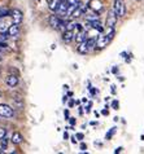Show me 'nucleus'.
<instances>
[{
  "instance_id": "2",
  "label": "nucleus",
  "mask_w": 144,
  "mask_h": 154,
  "mask_svg": "<svg viewBox=\"0 0 144 154\" xmlns=\"http://www.w3.org/2000/svg\"><path fill=\"white\" fill-rule=\"evenodd\" d=\"M113 11H114V13L118 16V18L125 17V14H126V5H125L124 0H114Z\"/></svg>"
},
{
  "instance_id": "20",
  "label": "nucleus",
  "mask_w": 144,
  "mask_h": 154,
  "mask_svg": "<svg viewBox=\"0 0 144 154\" xmlns=\"http://www.w3.org/2000/svg\"><path fill=\"white\" fill-rule=\"evenodd\" d=\"M114 131H116V128H112V130H111V131H109V132H108V135H107V139H108V140H109V139H111V137H112V135L114 134Z\"/></svg>"
},
{
  "instance_id": "8",
  "label": "nucleus",
  "mask_w": 144,
  "mask_h": 154,
  "mask_svg": "<svg viewBox=\"0 0 144 154\" xmlns=\"http://www.w3.org/2000/svg\"><path fill=\"white\" fill-rule=\"evenodd\" d=\"M67 7H69V3H67V2H61L60 7H58V9L56 11V13H57L58 16H62V17H65V16H66Z\"/></svg>"
},
{
  "instance_id": "34",
  "label": "nucleus",
  "mask_w": 144,
  "mask_h": 154,
  "mask_svg": "<svg viewBox=\"0 0 144 154\" xmlns=\"http://www.w3.org/2000/svg\"><path fill=\"white\" fill-rule=\"evenodd\" d=\"M0 72H2V69H0Z\"/></svg>"
},
{
  "instance_id": "16",
  "label": "nucleus",
  "mask_w": 144,
  "mask_h": 154,
  "mask_svg": "<svg viewBox=\"0 0 144 154\" xmlns=\"http://www.w3.org/2000/svg\"><path fill=\"white\" fill-rule=\"evenodd\" d=\"M9 14H11V12L8 9H0V18H5V17Z\"/></svg>"
},
{
  "instance_id": "26",
  "label": "nucleus",
  "mask_w": 144,
  "mask_h": 154,
  "mask_svg": "<svg viewBox=\"0 0 144 154\" xmlns=\"http://www.w3.org/2000/svg\"><path fill=\"white\" fill-rule=\"evenodd\" d=\"M121 152H122V148H118V149H116V150H114V153H116V154H117V153H121Z\"/></svg>"
},
{
  "instance_id": "5",
  "label": "nucleus",
  "mask_w": 144,
  "mask_h": 154,
  "mask_svg": "<svg viewBox=\"0 0 144 154\" xmlns=\"http://www.w3.org/2000/svg\"><path fill=\"white\" fill-rule=\"evenodd\" d=\"M11 17H12V21H13V23H18L21 25V22H22V12H21L20 9H13L11 12Z\"/></svg>"
},
{
  "instance_id": "13",
  "label": "nucleus",
  "mask_w": 144,
  "mask_h": 154,
  "mask_svg": "<svg viewBox=\"0 0 144 154\" xmlns=\"http://www.w3.org/2000/svg\"><path fill=\"white\" fill-rule=\"evenodd\" d=\"M61 4V0H51L49 2V9L52 12H56Z\"/></svg>"
},
{
  "instance_id": "4",
  "label": "nucleus",
  "mask_w": 144,
  "mask_h": 154,
  "mask_svg": "<svg viewBox=\"0 0 144 154\" xmlns=\"http://www.w3.org/2000/svg\"><path fill=\"white\" fill-rule=\"evenodd\" d=\"M117 18H118V16L114 13V11L109 12L107 16V27L114 29V26H116V23H117Z\"/></svg>"
},
{
  "instance_id": "10",
  "label": "nucleus",
  "mask_w": 144,
  "mask_h": 154,
  "mask_svg": "<svg viewBox=\"0 0 144 154\" xmlns=\"http://www.w3.org/2000/svg\"><path fill=\"white\" fill-rule=\"evenodd\" d=\"M77 51H78V53H80V54H86L88 51H90V48H88V45H87V39L83 40L82 43H79V47L77 48Z\"/></svg>"
},
{
  "instance_id": "23",
  "label": "nucleus",
  "mask_w": 144,
  "mask_h": 154,
  "mask_svg": "<svg viewBox=\"0 0 144 154\" xmlns=\"http://www.w3.org/2000/svg\"><path fill=\"white\" fill-rule=\"evenodd\" d=\"M112 106H113V108H118V101H113Z\"/></svg>"
},
{
  "instance_id": "12",
  "label": "nucleus",
  "mask_w": 144,
  "mask_h": 154,
  "mask_svg": "<svg viewBox=\"0 0 144 154\" xmlns=\"http://www.w3.org/2000/svg\"><path fill=\"white\" fill-rule=\"evenodd\" d=\"M88 5H90V8L94 11H100L101 8H103V5H101V3L99 0H91V2L88 3Z\"/></svg>"
},
{
  "instance_id": "30",
  "label": "nucleus",
  "mask_w": 144,
  "mask_h": 154,
  "mask_svg": "<svg viewBox=\"0 0 144 154\" xmlns=\"http://www.w3.org/2000/svg\"><path fill=\"white\" fill-rule=\"evenodd\" d=\"M73 105H74V101H73V100H71V101L69 102V106H73Z\"/></svg>"
},
{
  "instance_id": "14",
  "label": "nucleus",
  "mask_w": 144,
  "mask_h": 154,
  "mask_svg": "<svg viewBox=\"0 0 144 154\" xmlns=\"http://www.w3.org/2000/svg\"><path fill=\"white\" fill-rule=\"evenodd\" d=\"M88 25L92 27V29H97L99 31H103V27H101V23L99 20H95V21H88Z\"/></svg>"
},
{
  "instance_id": "27",
  "label": "nucleus",
  "mask_w": 144,
  "mask_h": 154,
  "mask_svg": "<svg viewBox=\"0 0 144 154\" xmlns=\"http://www.w3.org/2000/svg\"><path fill=\"white\" fill-rule=\"evenodd\" d=\"M108 113H109V112H108V110H105V109L103 110V112H101V114H104V115H108Z\"/></svg>"
},
{
  "instance_id": "31",
  "label": "nucleus",
  "mask_w": 144,
  "mask_h": 154,
  "mask_svg": "<svg viewBox=\"0 0 144 154\" xmlns=\"http://www.w3.org/2000/svg\"><path fill=\"white\" fill-rule=\"evenodd\" d=\"M67 137H69V135H67L66 132H65V134H64V139H67Z\"/></svg>"
},
{
  "instance_id": "35",
  "label": "nucleus",
  "mask_w": 144,
  "mask_h": 154,
  "mask_svg": "<svg viewBox=\"0 0 144 154\" xmlns=\"http://www.w3.org/2000/svg\"><path fill=\"white\" fill-rule=\"evenodd\" d=\"M38 2H39V0H38Z\"/></svg>"
},
{
  "instance_id": "15",
  "label": "nucleus",
  "mask_w": 144,
  "mask_h": 154,
  "mask_svg": "<svg viewBox=\"0 0 144 154\" xmlns=\"http://www.w3.org/2000/svg\"><path fill=\"white\" fill-rule=\"evenodd\" d=\"M86 35V34H84V31H80L79 34H75L74 35V39H75V42H78V43H82L83 40H86L87 38L84 36Z\"/></svg>"
},
{
  "instance_id": "19",
  "label": "nucleus",
  "mask_w": 144,
  "mask_h": 154,
  "mask_svg": "<svg viewBox=\"0 0 144 154\" xmlns=\"http://www.w3.org/2000/svg\"><path fill=\"white\" fill-rule=\"evenodd\" d=\"M95 20H99V16H95V14H92V16H88L87 17V21H95Z\"/></svg>"
},
{
  "instance_id": "24",
  "label": "nucleus",
  "mask_w": 144,
  "mask_h": 154,
  "mask_svg": "<svg viewBox=\"0 0 144 154\" xmlns=\"http://www.w3.org/2000/svg\"><path fill=\"white\" fill-rule=\"evenodd\" d=\"M112 72H113V74H117V72H118V67H113Z\"/></svg>"
},
{
  "instance_id": "21",
  "label": "nucleus",
  "mask_w": 144,
  "mask_h": 154,
  "mask_svg": "<svg viewBox=\"0 0 144 154\" xmlns=\"http://www.w3.org/2000/svg\"><path fill=\"white\" fill-rule=\"evenodd\" d=\"M69 122H70V125H71V126H74L77 121H75V118H69Z\"/></svg>"
},
{
  "instance_id": "33",
  "label": "nucleus",
  "mask_w": 144,
  "mask_h": 154,
  "mask_svg": "<svg viewBox=\"0 0 144 154\" xmlns=\"http://www.w3.org/2000/svg\"><path fill=\"white\" fill-rule=\"evenodd\" d=\"M136 2H140V0H136Z\"/></svg>"
},
{
  "instance_id": "1",
  "label": "nucleus",
  "mask_w": 144,
  "mask_h": 154,
  "mask_svg": "<svg viewBox=\"0 0 144 154\" xmlns=\"http://www.w3.org/2000/svg\"><path fill=\"white\" fill-rule=\"evenodd\" d=\"M114 35H116V31H114V29H109V32L107 34V35H100L96 39L95 48L96 49H103V48H105V47H107L109 43L113 40Z\"/></svg>"
},
{
  "instance_id": "25",
  "label": "nucleus",
  "mask_w": 144,
  "mask_h": 154,
  "mask_svg": "<svg viewBox=\"0 0 144 154\" xmlns=\"http://www.w3.org/2000/svg\"><path fill=\"white\" fill-rule=\"evenodd\" d=\"M80 149H82V150L87 149V145H86V144H80Z\"/></svg>"
},
{
  "instance_id": "11",
  "label": "nucleus",
  "mask_w": 144,
  "mask_h": 154,
  "mask_svg": "<svg viewBox=\"0 0 144 154\" xmlns=\"http://www.w3.org/2000/svg\"><path fill=\"white\" fill-rule=\"evenodd\" d=\"M12 143L13 144H16V145H18V144H21L23 141V136L20 134V132H13V135H12Z\"/></svg>"
},
{
  "instance_id": "9",
  "label": "nucleus",
  "mask_w": 144,
  "mask_h": 154,
  "mask_svg": "<svg viewBox=\"0 0 144 154\" xmlns=\"http://www.w3.org/2000/svg\"><path fill=\"white\" fill-rule=\"evenodd\" d=\"M5 83L9 85L11 88H13V87H16V85L18 84V78H17L16 75H8L5 78Z\"/></svg>"
},
{
  "instance_id": "18",
  "label": "nucleus",
  "mask_w": 144,
  "mask_h": 154,
  "mask_svg": "<svg viewBox=\"0 0 144 154\" xmlns=\"http://www.w3.org/2000/svg\"><path fill=\"white\" fill-rule=\"evenodd\" d=\"M75 25H77V23H75L74 21H71V22H67L66 23V30H73Z\"/></svg>"
},
{
  "instance_id": "22",
  "label": "nucleus",
  "mask_w": 144,
  "mask_h": 154,
  "mask_svg": "<svg viewBox=\"0 0 144 154\" xmlns=\"http://www.w3.org/2000/svg\"><path fill=\"white\" fill-rule=\"evenodd\" d=\"M83 137H84L83 134H80V132H79V134H77V139L78 140H83Z\"/></svg>"
},
{
  "instance_id": "17",
  "label": "nucleus",
  "mask_w": 144,
  "mask_h": 154,
  "mask_svg": "<svg viewBox=\"0 0 144 154\" xmlns=\"http://www.w3.org/2000/svg\"><path fill=\"white\" fill-rule=\"evenodd\" d=\"M5 136H7V130L3 127H0V140L5 139Z\"/></svg>"
},
{
  "instance_id": "32",
  "label": "nucleus",
  "mask_w": 144,
  "mask_h": 154,
  "mask_svg": "<svg viewBox=\"0 0 144 154\" xmlns=\"http://www.w3.org/2000/svg\"><path fill=\"white\" fill-rule=\"evenodd\" d=\"M61 2H67V0H61Z\"/></svg>"
},
{
  "instance_id": "29",
  "label": "nucleus",
  "mask_w": 144,
  "mask_h": 154,
  "mask_svg": "<svg viewBox=\"0 0 144 154\" xmlns=\"http://www.w3.org/2000/svg\"><path fill=\"white\" fill-rule=\"evenodd\" d=\"M71 143H74V144L77 143V140H75V137H71Z\"/></svg>"
},
{
  "instance_id": "3",
  "label": "nucleus",
  "mask_w": 144,
  "mask_h": 154,
  "mask_svg": "<svg viewBox=\"0 0 144 154\" xmlns=\"http://www.w3.org/2000/svg\"><path fill=\"white\" fill-rule=\"evenodd\" d=\"M13 109L7 104H0V117H5V118H12L13 117Z\"/></svg>"
},
{
  "instance_id": "7",
  "label": "nucleus",
  "mask_w": 144,
  "mask_h": 154,
  "mask_svg": "<svg viewBox=\"0 0 144 154\" xmlns=\"http://www.w3.org/2000/svg\"><path fill=\"white\" fill-rule=\"evenodd\" d=\"M7 32L9 34V36H17L20 34V25L18 23H12Z\"/></svg>"
},
{
  "instance_id": "28",
  "label": "nucleus",
  "mask_w": 144,
  "mask_h": 154,
  "mask_svg": "<svg viewBox=\"0 0 144 154\" xmlns=\"http://www.w3.org/2000/svg\"><path fill=\"white\" fill-rule=\"evenodd\" d=\"M65 117L69 119V110H65Z\"/></svg>"
},
{
  "instance_id": "6",
  "label": "nucleus",
  "mask_w": 144,
  "mask_h": 154,
  "mask_svg": "<svg viewBox=\"0 0 144 154\" xmlns=\"http://www.w3.org/2000/svg\"><path fill=\"white\" fill-rule=\"evenodd\" d=\"M74 39V31L73 30H65L64 34H62V40H64L66 44L71 43V40Z\"/></svg>"
}]
</instances>
